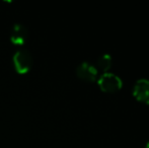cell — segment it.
<instances>
[{"label": "cell", "instance_id": "3957f363", "mask_svg": "<svg viewBox=\"0 0 149 148\" xmlns=\"http://www.w3.org/2000/svg\"><path fill=\"white\" fill-rule=\"evenodd\" d=\"M76 73L78 77L86 81H94L97 77L98 70L92 63L83 61L77 66Z\"/></svg>", "mask_w": 149, "mask_h": 148}, {"label": "cell", "instance_id": "8992f818", "mask_svg": "<svg viewBox=\"0 0 149 148\" xmlns=\"http://www.w3.org/2000/svg\"><path fill=\"white\" fill-rule=\"evenodd\" d=\"M96 64H97V67L100 68V69L107 72V70L112 65V56L108 53L102 54V55H100V57H98L97 61H96Z\"/></svg>", "mask_w": 149, "mask_h": 148}, {"label": "cell", "instance_id": "7a4b0ae2", "mask_svg": "<svg viewBox=\"0 0 149 148\" xmlns=\"http://www.w3.org/2000/svg\"><path fill=\"white\" fill-rule=\"evenodd\" d=\"M98 85L104 91L114 92L122 87L123 80L119 75L112 72H104L98 78Z\"/></svg>", "mask_w": 149, "mask_h": 148}, {"label": "cell", "instance_id": "277c9868", "mask_svg": "<svg viewBox=\"0 0 149 148\" xmlns=\"http://www.w3.org/2000/svg\"><path fill=\"white\" fill-rule=\"evenodd\" d=\"M133 94L138 101L149 104V79L140 78L133 86Z\"/></svg>", "mask_w": 149, "mask_h": 148}, {"label": "cell", "instance_id": "52a82bcc", "mask_svg": "<svg viewBox=\"0 0 149 148\" xmlns=\"http://www.w3.org/2000/svg\"><path fill=\"white\" fill-rule=\"evenodd\" d=\"M144 148H149V140L145 143V146H144Z\"/></svg>", "mask_w": 149, "mask_h": 148}, {"label": "cell", "instance_id": "6da1fadb", "mask_svg": "<svg viewBox=\"0 0 149 148\" xmlns=\"http://www.w3.org/2000/svg\"><path fill=\"white\" fill-rule=\"evenodd\" d=\"M13 64L17 73L24 74L29 72L33 66V56L31 52L26 49L16 51L13 55Z\"/></svg>", "mask_w": 149, "mask_h": 148}, {"label": "cell", "instance_id": "5b68a950", "mask_svg": "<svg viewBox=\"0 0 149 148\" xmlns=\"http://www.w3.org/2000/svg\"><path fill=\"white\" fill-rule=\"evenodd\" d=\"M28 39V28L22 24H14L10 35V41L14 45H22Z\"/></svg>", "mask_w": 149, "mask_h": 148}]
</instances>
